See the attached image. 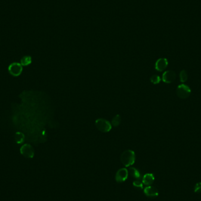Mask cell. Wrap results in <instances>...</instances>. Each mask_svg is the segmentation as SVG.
Wrapping results in <instances>:
<instances>
[{
  "instance_id": "1",
  "label": "cell",
  "mask_w": 201,
  "mask_h": 201,
  "mask_svg": "<svg viewBox=\"0 0 201 201\" xmlns=\"http://www.w3.org/2000/svg\"><path fill=\"white\" fill-rule=\"evenodd\" d=\"M121 161L122 164L126 167L132 165L135 161V152L131 150L124 151L121 155Z\"/></svg>"
},
{
  "instance_id": "2",
  "label": "cell",
  "mask_w": 201,
  "mask_h": 201,
  "mask_svg": "<svg viewBox=\"0 0 201 201\" xmlns=\"http://www.w3.org/2000/svg\"><path fill=\"white\" fill-rule=\"evenodd\" d=\"M191 93V89L189 86L182 83L178 86L176 89V94L179 98L181 99L188 98Z\"/></svg>"
},
{
  "instance_id": "3",
  "label": "cell",
  "mask_w": 201,
  "mask_h": 201,
  "mask_svg": "<svg viewBox=\"0 0 201 201\" xmlns=\"http://www.w3.org/2000/svg\"><path fill=\"white\" fill-rule=\"evenodd\" d=\"M95 126L99 131L102 132H108L112 128L110 122L104 119L97 120L95 121Z\"/></svg>"
},
{
  "instance_id": "4",
  "label": "cell",
  "mask_w": 201,
  "mask_h": 201,
  "mask_svg": "<svg viewBox=\"0 0 201 201\" xmlns=\"http://www.w3.org/2000/svg\"><path fill=\"white\" fill-rule=\"evenodd\" d=\"M21 154L27 158H32L34 156V150L33 147L28 144L23 145L20 149Z\"/></svg>"
},
{
  "instance_id": "5",
  "label": "cell",
  "mask_w": 201,
  "mask_h": 201,
  "mask_svg": "<svg viewBox=\"0 0 201 201\" xmlns=\"http://www.w3.org/2000/svg\"><path fill=\"white\" fill-rule=\"evenodd\" d=\"M8 71L12 76L18 77L22 71V66L20 63L14 62L9 66Z\"/></svg>"
},
{
  "instance_id": "6",
  "label": "cell",
  "mask_w": 201,
  "mask_h": 201,
  "mask_svg": "<svg viewBox=\"0 0 201 201\" xmlns=\"http://www.w3.org/2000/svg\"><path fill=\"white\" fill-rule=\"evenodd\" d=\"M128 177V170L126 168L119 169L115 175V180L117 182L121 183L125 182Z\"/></svg>"
},
{
  "instance_id": "7",
  "label": "cell",
  "mask_w": 201,
  "mask_h": 201,
  "mask_svg": "<svg viewBox=\"0 0 201 201\" xmlns=\"http://www.w3.org/2000/svg\"><path fill=\"white\" fill-rule=\"evenodd\" d=\"M176 77V75L174 71L171 70L166 71L162 75V81L165 83H170L175 81Z\"/></svg>"
},
{
  "instance_id": "8",
  "label": "cell",
  "mask_w": 201,
  "mask_h": 201,
  "mask_svg": "<svg viewBox=\"0 0 201 201\" xmlns=\"http://www.w3.org/2000/svg\"><path fill=\"white\" fill-rule=\"evenodd\" d=\"M145 195L150 198H155L158 196V189L152 186H148L146 188H145L144 190Z\"/></svg>"
},
{
  "instance_id": "9",
  "label": "cell",
  "mask_w": 201,
  "mask_h": 201,
  "mask_svg": "<svg viewBox=\"0 0 201 201\" xmlns=\"http://www.w3.org/2000/svg\"><path fill=\"white\" fill-rule=\"evenodd\" d=\"M168 61L167 59L164 58H160L155 63V69L158 71L162 72L166 68V67H168Z\"/></svg>"
},
{
  "instance_id": "10",
  "label": "cell",
  "mask_w": 201,
  "mask_h": 201,
  "mask_svg": "<svg viewBox=\"0 0 201 201\" xmlns=\"http://www.w3.org/2000/svg\"><path fill=\"white\" fill-rule=\"evenodd\" d=\"M155 181V176L152 173H146L144 175L142 178L143 184L150 186Z\"/></svg>"
},
{
  "instance_id": "11",
  "label": "cell",
  "mask_w": 201,
  "mask_h": 201,
  "mask_svg": "<svg viewBox=\"0 0 201 201\" xmlns=\"http://www.w3.org/2000/svg\"><path fill=\"white\" fill-rule=\"evenodd\" d=\"M128 172L135 179H139L141 178V174L135 168H133V167L129 168L128 170Z\"/></svg>"
},
{
  "instance_id": "12",
  "label": "cell",
  "mask_w": 201,
  "mask_h": 201,
  "mask_svg": "<svg viewBox=\"0 0 201 201\" xmlns=\"http://www.w3.org/2000/svg\"><path fill=\"white\" fill-rule=\"evenodd\" d=\"M25 139L24 135L21 132H17L15 135V141L17 144H22Z\"/></svg>"
},
{
  "instance_id": "13",
  "label": "cell",
  "mask_w": 201,
  "mask_h": 201,
  "mask_svg": "<svg viewBox=\"0 0 201 201\" xmlns=\"http://www.w3.org/2000/svg\"><path fill=\"white\" fill-rule=\"evenodd\" d=\"M31 62H32L31 57L28 55L24 56L21 60V64L22 65V66H27L30 65L31 63Z\"/></svg>"
},
{
  "instance_id": "14",
  "label": "cell",
  "mask_w": 201,
  "mask_h": 201,
  "mask_svg": "<svg viewBox=\"0 0 201 201\" xmlns=\"http://www.w3.org/2000/svg\"><path fill=\"white\" fill-rule=\"evenodd\" d=\"M180 81L181 82L184 83L188 80V74L185 70H182L179 74Z\"/></svg>"
},
{
  "instance_id": "15",
  "label": "cell",
  "mask_w": 201,
  "mask_h": 201,
  "mask_svg": "<svg viewBox=\"0 0 201 201\" xmlns=\"http://www.w3.org/2000/svg\"><path fill=\"white\" fill-rule=\"evenodd\" d=\"M121 121V117L120 115H117L116 116H115L112 121V125H114V126H118Z\"/></svg>"
},
{
  "instance_id": "16",
  "label": "cell",
  "mask_w": 201,
  "mask_h": 201,
  "mask_svg": "<svg viewBox=\"0 0 201 201\" xmlns=\"http://www.w3.org/2000/svg\"><path fill=\"white\" fill-rule=\"evenodd\" d=\"M133 186L139 189H143V183L139 180H135L133 182Z\"/></svg>"
},
{
  "instance_id": "17",
  "label": "cell",
  "mask_w": 201,
  "mask_h": 201,
  "mask_svg": "<svg viewBox=\"0 0 201 201\" xmlns=\"http://www.w3.org/2000/svg\"><path fill=\"white\" fill-rule=\"evenodd\" d=\"M161 78L160 76L157 75H154L153 76H152V77L151 78V81L152 83H154V84H158L161 82Z\"/></svg>"
},
{
  "instance_id": "18",
  "label": "cell",
  "mask_w": 201,
  "mask_h": 201,
  "mask_svg": "<svg viewBox=\"0 0 201 201\" xmlns=\"http://www.w3.org/2000/svg\"><path fill=\"white\" fill-rule=\"evenodd\" d=\"M194 191L196 193H201V182L197 183L194 188Z\"/></svg>"
}]
</instances>
